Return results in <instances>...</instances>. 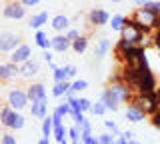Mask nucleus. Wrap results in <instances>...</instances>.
Here are the masks:
<instances>
[{
  "label": "nucleus",
  "instance_id": "1",
  "mask_svg": "<svg viewBox=\"0 0 160 144\" xmlns=\"http://www.w3.org/2000/svg\"><path fill=\"white\" fill-rule=\"evenodd\" d=\"M134 94L136 92H134L132 88H128V84H124V82H108V86H106V90L102 92L100 100L104 102L106 110L116 112L122 102H128V104L132 102Z\"/></svg>",
  "mask_w": 160,
  "mask_h": 144
},
{
  "label": "nucleus",
  "instance_id": "2",
  "mask_svg": "<svg viewBox=\"0 0 160 144\" xmlns=\"http://www.w3.org/2000/svg\"><path fill=\"white\" fill-rule=\"evenodd\" d=\"M132 90L136 94L156 92V78H154L152 68H150V64H148L146 52H142L136 60V80H134Z\"/></svg>",
  "mask_w": 160,
  "mask_h": 144
},
{
  "label": "nucleus",
  "instance_id": "3",
  "mask_svg": "<svg viewBox=\"0 0 160 144\" xmlns=\"http://www.w3.org/2000/svg\"><path fill=\"white\" fill-rule=\"evenodd\" d=\"M130 18H132V20L138 24V28H140L144 34L154 32V30H158V28H160V20L154 16L152 10H148V8H144V6H138Z\"/></svg>",
  "mask_w": 160,
  "mask_h": 144
},
{
  "label": "nucleus",
  "instance_id": "4",
  "mask_svg": "<svg viewBox=\"0 0 160 144\" xmlns=\"http://www.w3.org/2000/svg\"><path fill=\"white\" fill-rule=\"evenodd\" d=\"M24 116L20 114V110H14V108H10L8 104H4L2 108H0V124H2L4 128H8V130H20V128L24 126Z\"/></svg>",
  "mask_w": 160,
  "mask_h": 144
},
{
  "label": "nucleus",
  "instance_id": "5",
  "mask_svg": "<svg viewBox=\"0 0 160 144\" xmlns=\"http://www.w3.org/2000/svg\"><path fill=\"white\" fill-rule=\"evenodd\" d=\"M134 106H138L140 110H142L146 116H150V114H154L160 108V98L156 96V92H144V94H134L132 102Z\"/></svg>",
  "mask_w": 160,
  "mask_h": 144
},
{
  "label": "nucleus",
  "instance_id": "6",
  "mask_svg": "<svg viewBox=\"0 0 160 144\" xmlns=\"http://www.w3.org/2000/svg\"><path fill=\"white\" fill-rule=\"evenodd\" d=\"M122 34V38H126L130 40L132 44H138V46H142V40H144V32L138 28V24L132 20V18H126V24H124V28L120 30Z\"/></svg>",
  "mask_w": 160,
  "mask_h": 144
},
{
  "label": "nucleus",
  "instance_id": "7",
  "mask_svg": "<svg viewBox=\"0 0 160 144\" xmlns=\"http://www.w3.org/2000/svg\"><path fill=\"white\" fill-rule=\"evenodd\" d=\"M28 94L26 90H22V88H12V90L8 92V98H6V104L10 108H14V110H24V108L28 106Z\"/></svg>",
  "mask_w": 160,
  "mask_h": 144
},
{
  "label": "nucleus",
  "instance_id": "8",
  "mask_svg": "<svg viewBox=\"0 0 160 144\" xmlns=\"http://www.w3.org/2000/svg\"><path fill=\"white\" fill-rule=\"evenodd\" d=\"M2 14L8 20H22V18L26 16V6H24L20 0H10L6 6L2 8Z\"/></svg>",
  "mask_w": 160,
  "mask_h": 144
},
{
  "label": "nucleus",
  "instance_id": "9",
  "mask_svg": "<svg viewBox=\"0 0 160 144\" xmlns=\"http://www.w3.org/2000/svg\"><path fill=\"white\" fill-rule=\"evenodd\" d=\"M18 44H20V36H18V34L8 32V30L0 32V52H8L10 54Z\"/></svg>",
  "mask_w": 160,
  "mask_h": 144
},
{
  "label": "nucleus",
  "instance_id": "10",
  "mask_svg": "<svg viewBox=\"0 0 160 144\" xmlns=\"http://www.w3.org/2000/svg\"><path fill=\"white\" fill-rule=\"evenodd\" d=\"M32 58V50H30V46L28 44H22L20 42L16 48H14L12 52H10V62H14V64H22V62H26Z\"/></svg>",
  "mask_w": 160,
  "mask_h": 144
},
{
  "label": "nucleus",
  "instance_id": "11",
  "mask_svg": "<svg viewBox=\"0 0 160 144\" xmlns=\"http://www.w3.org/2000/svg\"><path fill=\"white\" fill-rule=\"evenodd\" d=\"M26 94L30 102H40L46 100V86L42 82H32L30 86H26Z\"/></svg>",
  "mask_w": 160,
  "mask_h": 144
},
{
  "label": "nucleus",
  "instance_id": "12",
  "mask_svg": "<svg viewBox=\"0 0 160 144\" xmlns=\"http://www.w3.org/2000/svg\"><path fill=\"white\" fill-rule=\"evenodd\" d=\"M88 22L92 24V26H104V24L110 22V14L104 10V8H92V10L88 12Z\"/></svg>",
  "mask_w": 160,
  "mask_h": 144
},
{
  "label": "nucleus",
  "instance_id": "13",
  "mask_svg": "<svg viewBox=\"0 0 160 144\" xmlns=\"http://www.w3.org/2000/svg\"><path fill=\"white\" fill-rule=\"evenodd\" d=\"M20 76V66L14 62H6V64H0V82H8L12 78Z\"/></svg>",
  "mask_w": 160,
  "mask_h": 144
},
{
  "label": "nucleus",
  "instance_id": "14",
  "mask_svg": "<svg viewBox=\"0 0 160 144\" xmlns=\"http://www.w3.org/2000/svg\"><path fill=\"white\" fill-rule=\"evenodd\" d=\"M70 44L72 42L66 38V34H56V36L50 38V50H54L58 54H64L66 50H70Z\"/></svg>",
  "mask_w": 160,
  "mask_h": 144
},
{
  "label": "nucleus",
  "instance_id": "15",
  "mask_svg": "<svg viewBox=\"0 0 160 144\" xmlns=\"http://www.w3.org/2000/svg\"><path fill=\"white\" fill-rule=\"evenodd\" d=\"M50 26H52V30L56 34H64L70 28V18L66 14H56V16H52V20H50Z\"/></svg>",
  "mask_w": 160,
  "mask_h": 144
},
{
  "label": "nucleus",
  "instance_id": "16",
  "mask_svg": "<svg viewBox=\"0 0 160 144\" xmlns=\"http://www.w3.org/2000/svg\"><path fill=\"white\" fill-rule=\"evenodd\" d=\"M38 72H40L38 60H32V58H30V60L20 64V76H22V78H32V76H36Z\"/></svg>",
  "mask_w": 160,
  "mask_h": 144
},
{
  "label": "nucleus",
  "instance_id": "17",
  "mask_svg": "<svg viewBox=\"0 0 160 144\" xmlns=\"http://www.w3.org/2000/svg\"><path fill=\"white\" fill-rule=\"evenodd\" d=\"M132 46H134V44L130 42V40H126V38H122V36L118 38L116 46H114V54H116V58H118L120 62L124 60V56H126V54L130 52V48H132Z\"/></svg>",
  "mask_w": 160,
  "mask_h": 144
},
{
  "label": "nucleus",
  "instance_id": "18",
  "mask_svg": "<svg viewBox=\"0 0 160 144\" xmlns=\"http://www.w3.org/2000/svg\"><path fill=\"white\" fill-rule=\"evenodd\" d=\"M126 120L130 122H134V124H138V122H142L144 118H146V114H144L142 110H140L138 106H134V104H128V108H126Z\"/></svg>",
  "mask_w": 160,
  "mask_h": 144
},
{
  "label": "nucleus",
  "instance_id": "19",
  "mask_svg": "<svg viewBox=\"0 0 160 144\" xmlns=\"http://www.w3.org/2000/svg\"><path fill=\"white\" fill-rule=\"evenodd\" d=\"M30 114H32L34 118H44V116H48V100L32 102V106H30Z\"/></svg>",
  "mask_w": 160,
  "mask_h": 144
},
{
  "label": "nucleus",
  "instance_id": "20",
  "mask_svg": "<svg viewBox=\"0 0 160 144\" xmlns=\"http://www.w3.org/2000/svg\"><path fill=\"white\" fill-rule=\"evenodd\" d=\"M110 48H112V44H110L108 38H100V40L96 42V46H94V56H96V58H104L108 54Z\"/></svg>",
  "mask_w": 160,
  "mask_h": 144
},
{
  "label": "nucleus",
  "instance_id": "21",
  "mask_svg": "<svg viewBox=\"0 0 160 144\" xmlns=\"http://www.w3.org/2000/svg\"><path fill=\"white\" fill-rule=\"evenodd\" d=\"M46 22H48V12H38V14H34V16L28 20V26L34 28V30H40Z\"/></svg>",
  "mask_w": 160,
  "mask_h": 144
},
{
  "label": "nucleus",
  "instance_id": "22",
  "mask_svg": "<svg viewBox=\"0 0 160 144\" xmlns=\"http://www.w3.org/2000/svg\"><path fill=\"white\" fill-rule=\"evenodd\" d=\"M70 48H72L76 54H82V52H86V48H88V38L86 36H80L76 38V40H72V44H70Z\"/></svg>",
  "mask_w": 160,
  "mask_h": 144
},
{
  "label": "nucleus",
  "instance_id": "23",
  "mask_svg": "<svg viewBox=\"0 0 160 144\" xmlns=\"http://www.w3.org/2000/svg\"><path fill=\"white\" fill-rule=\"evenodd\" d=\"M34 40H36V46H40L42 50H50V38L46 36V32L40 28V30H36V34H34Z\"/></svg>",
  "mask_w": 160,
  "mask_h": 144
},
{
  "label": "nucleus",
  "instance_id": "24",
  "mask_svg": "<svg viewBox=\"0 0 160 144\" xmlns=\"http://www.w3.org/2000/svg\"><path fill=\"white\" fill-rule=\"evenodd\" d=\"M52 136H54V140H56V142L64 140V138L68 136V128L64 126L62 122H54V128H52Z\"/></svg>",
  "mask_w": 160,
  "mask_h": 144
},
{
  "label": "nucleus",
  "instance_id": "25",
  "mask_svg": "<svg viewBox=\"0 0 160 144\" xmlns=\"http://www.w3.org/2000/svg\"><path fill=\"white\" fill-rule=\"evenodd\" d=\"M70 90V80H62V82H54V86H52V96H64Z\"/></svg>",
  "mask_w": 160,
  "mask_h": 144
},
{
  "label": "nucleus",
  "instance_id": "26",
  "mask_svg": "<svg viewBox=\"0 0 160 144\" xmlns=\"http://www.w3.org/2000/svg\"><path fill=\"white\" fill-rule=\"evenodd\" d=\"M124 24H126V16H122V14H114V16L110 18V28H112V30H116V32L122 30Z\"/></svg>",
  "mask_w": 160,
  "mask_h": 144
},
{
  "label": "nucleus",
  "instance_id": "27",
  "mask_svg": "<svg viewBox=\"0 0 160 144\" xmlns=\"http://www.w3.org/2000/svg\"><path fill=\"white\" fill-rule=\"evenodd\" d=\"M52 66V76H54V82H62V80H68V74H66V66Z\"/></svg>",
  "mask_w": 160,
  "mask_h": 144
},
{
  "label": "nucleus",
  "instance_id": "28",
  "mask_svg": "<svg viewBox=\"0 0 160 144\" xmlns=\"http://www.w3.org/2000/svg\"><path fill=\"white\" fill-rule=\"evenodd\" d=\"M52 128H54V120L52 116H44L42 118V136H52Z\"/></svg>",
  "mask_w": 160,
  "mask_h": 144
},
{
  "label": "nucleus",
  "instance_id": "29",
  "mask_svg": "<svg viewBox=\"0 0 160 144\" xmlns=\"http://www.w3.org/2000/svg\"><path fill=\"white\" fill-rule=\"evenodd\" d=\"M68 138H70V144H82V138H80V128L76 126V124L68 128Z\"/></svg>",
  "mask_w": 160,
  "mask_h": 144
},
{
  "label": "nucleus",
  "instance_id": "30",
  "mask_svg": "<svg viewBox=\"0 0 160 144\" xmlns=\"http://www.w3.org/2000/svg\"><path fill=\"white\" fill-rule=\"evenodd\" d=\"M88 88V82L86 80H82V78H80V80H74V82H70V90L72 92H82V90H86Z\"/></svg>",
  "mask_w": 160,
  "mask_h": 144
},
{
  "label": "nucleus",
  "instance_id": "31",
  "mask_svg": "<svg viewBox=\"0 0 160 144\" xmlns=\"http://www.w3.org/2000/svg\"><path fill=\"white\" fill-rule=\"evenodd\" d=\"M90 112H92L94 116H102V114L106 112V106H104V102H102V100L92 102V108H90Z\"/></svg>",
  "mask_w": 160,
  "mask_h": 144
},
{
  "label": "nucleus",
  "instance_id": "32",
  "mask_svg": "<svg viewBox=\"0 0 160 144\" xmlns=\"http://www.w3.org/2000/svg\"><path fill=\"white\" fill-rule=\"evenodd\" d=\"M144 8H148V10L154 12V16L160 20V2H156V0H148L146 4H144Z\"/></svg>",
  "mask_w": 160,
  "mask_h": 144
},
{
  "label": "nucleus",
  "instance_id": "33",
  "mask_svg": "<svg viewBox=\"0 0 160 144\" xmlns=\"http://www.w3.org/2000/svg\"><path fill=\"white\" fill-rule=\"evenodd\" d=\"M70 110H72V108H70V104H68V102H62V104H58V106L54 108V112H58L62 118H64V116H68Z\"/></svg>",
  "mask_w": 160,
  "mask_h": 144
},
{
  "label": "nucleus",
  "instance_id": "34",
  "mask_svg": "<svg viewBox=\"0 0 160 144\" xmlns=\"http://www.w3.org/2000/svg\"><path fill=\"white\" fill-rule=\"evenodd\" d=\"M78 106L82 112H90V108H92V100H88V98L84 96H78Z\"/></svg>",
  "mask_w": 160,
  "mask_h": 144
},
{
  "label": "nucleus",
  "instance_id": "35",
  "mask_svg": "<svg viewBox=\"0 0 160 144\" xmlns=\"http://www.w3.org/2000/svg\"><path fill=\"white\" fill-rule=\"evenodd\" d=\"M70 116H72V120H74V124H76V126H80V124L86 120L82 110H70Z\"/></svg>",
  "mask_w": 160,
  "mask_h": 144
},
{
  "label": "nucleus",
  "instance_id": "36",
  "mask_svg": "<svg viewBox=\"0 0 160 144\" xmlns=\"http://www.w3.org/2000/svg\"><path fill=\"white\" fill-rule=\"evenodd\" d=\"M112 140H114V134H110V132L98 134V144H110Z\"/></svg>",
  "mask_w": 160,
  "mask_h": 144
},
{
  "label": "nucleus",
  "instance_id": "37",
  "mask_svg": "<svg viewBox=\"0 0 160 144\" xmlns=\"http://www.w3.org/2000/svg\"><path fill=\"white\" fill-rule=\"evenodd\" d=\"M150 124H152L156 130H160V108L154 114H150Z\"/></svg>",
  "mask_w": 160,
  "mask_h": 144
},
{
  "label": "nucleus",
  "instance_id": "38",
  "mask_svg": "<svg viewBox=\"0 0 160 144\" xmlns=\"http://www.w3.org/2000/svg\"><path fill=\"white\" fill-rule=\"evenodd\" d=\"M0 144H18V142H16V136H14V134L6 132V134H2V142Z\"/></svg>",
  "mask_w": 160,
  "mask_h": 144
},
{
  "label": "nucleus",
  "instance_id": "39",
  "mask_svg": "<svg viewBox=\"0 0 160 144\" xmlns=\"http://www.w3.org/2000/svg\"><path fill=\"white\" fill-rule=\"evenodd\" d=\"M104 126H106L108 130L114 134V136H118V134H120V132H118V126H116V122H112V120H104Z\"/></svg>",
  "mask_w": 160,
  "mask_h": 144
},
{
  "label": "nucleus",
  "instance_id": "40",
  "mask_svg": "<svg viewBox=\"0 0 160 144\" xmlns=\"http://www.w3.org/2000/svg\"><path fill=\"white\" fill-rule=\"evenodd\" d=\"M64 34H66V38H68V40H70V42H72V40H76V38L80 36V32L76 30V28H68V30H66V32H64Z\"/></svg>",
  "mask_w": 160,
  "mask_h": 144
},
{
  "label": "nucleus",
  "instance_id": "41",
  "mask_svg": "<svg viewBox=\"0 0 160 144\" xmlns=\"http://www.w3.org/2000/svg\"><path fill=\"white\" fill-rule=\"evenodd\" d=\"M76 66L74 64H66V74H68V80H72V78H76Z\"/></svg>",
  "mask_w": 160,
  "mask_h": 144
},
{
  "label": "nucleus",
  "instance_id": "42",
  "mask_svg": "<svg viewBox=\"0 0 160 144\" xmlns=\"http://www.w3.org/2000/svg\"><path fill=\"white\" fill-rule=\"evenodd\" d=\"M20 2H22L26 8H32V6H38V4H40V0H20Z\"/></svg>",
  "mask_w": 160,
  "mask_h": 144
},
{
  "label": "nucleus",
  "instance_id": "43",
  "mask_svg": "<svg viewBox=\"0 0 160 144\" xmlns=\"http://www.w3.org/2000/svg\"><path fill=\"white\" fill-rule=\"evenodd\" d=\"M42 56H44V60H46L48 64H52V52H50V50H44Z\"/></svg>",
  "mask_w": 160,
  "mask_h": 144
},
{
  "label": "nucleus",
  "instance_id": "44",
  "mask_svg": "<svg viewBox=\"0 0 160 144\" xmlns=\"http://www.w3.org/2000/svg\"><path fill=\"white\" fill-rule=\"evenodd\" d=\"M122 136L126 138V140H132V138H134V132L132 130H126V132H122Z\"/></svg>",
  "mask_w": 160,
  "mask_h": 144
},
{
  "label": "nucleus",
  "instance_id": "45",
  "mask_svg": "<svg viewBox=\"0 0 160 144\" xmlns=\"http://www.w3.org/2000/svg\"><path fill=\"white\" fill-rule=\"evenodd\" d=\"M116 142H118V144H128L130 140H126V138H124L122 134H118V136H116Z\"/></svg>",
  "mask_w": 160,
  "mask_h": 144
},
{
  "label": "nucleus",
  "instance_id": "46",
  "mask_svg": "<svg viewBox=\"0 0 160 144\" xmlns=\"http://www.w3.org/2000/svg\"><path fill=\"white\" fill-rule=\"evenodd\" d=\"M36 144H50V140H48V138H46V136H42V138H40V140H38Z\"/></svg>",
  "mask_w": 160,
  "mask_h": 144
},
{
  "label": "nucleus",
  "instance_id": "47",
  "mask_svg": "<svg viewBox=\"0 0 160 144\" xmlns=\"http://www.w3.org/2000/svg\"><path fill=\"white\" fill-rule=\"evenodd\" d=\"M146 2H148V0H134V4H136V6H144Z\"/></svg>",
  "mask_w": 160,
  "mask_h": 144
},
{
  "label": "nucleus",
  "instance_id": "48",
  "mask_svg": "<svg viewBox=\"0 0 160 144\" xmlns=\"http://www.w3.org/2000/svg\"><path fill=\"white\" fill-rule=\"evenodd\" d=\"M58 144H68V140H66V138H64V140H60Z\"/></svg>",
  "mask_w": 160,
  "mask_h": 144
},
{
  "label": "nucleus",
  "instance_id": "49",
  "mask_svg": "<svg viewBox=\"0 0 160 144\" xmlns=\"http://www.w3.org/2000/svg\"><path fill=\"white\" fill-rule=\"evenodd\" d=\"M128 144H140V142H136V140H134V138H132V140H130Z\"/></svg>",
  "mask_w": 160,
  "mask_h": 144
},
{
  "label": "nucleus",
  "instance_id": "50",
  "mask_svg": "<svg viewBox=\"0 0 160 144\" xmlns=\"http://www.w3.org/2000/svg\"><path fill=\"white\" fill-rule=\"evenodd\" d=\"M112 2H116V4H118V2H124V0H112Z\"/></svg>",
  "mask_w": 160,
  "mask_h": 144
},
{
  "label": "nucleus",
  "instance_id": "51",
  "mask_svg": "<svg viewBox=\"0 0 160 144\" xmlns=\"http://www.w3.org/2000/svg\"><path fill=\"white\" fill-rule=\"evenodd\" d=\"M0 142H2V136H0Z\"/></svg>",
  "mask_w": 160,
  "mask_h": 144
}]
</instances>
